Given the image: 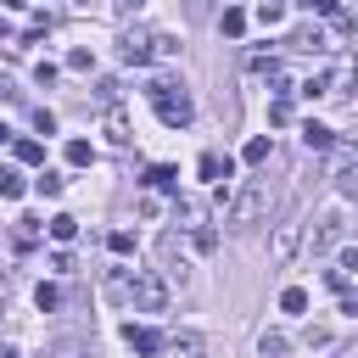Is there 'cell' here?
I'll return each mask as SVG.
<instances>
[{"mask_svg":"<svg viewBox=\"0 0 358 358\" xmlns=\"http://www.w3.org/2000/svg\"><path fill=\"white\" fill-rule=\"evenodd\" d=\"M22 190H28V179H22L17 168H0V196H6V201H17Z\"/></svg>","mask_w":358,"mask_h":358,"instance_id":"2e32d148","label":"cell"},{"mask_svg":"<svg viewBox=\"0 0 358 358\" xmlns=\"http://www.w3.org/2000/svg\"><path fill=\"white\" fill-rule=\"evenodd\" d=\"M67 67H73V73H90V67H95V56L78 45V50H67Z\"/></svg>","mask_w":358,"mask_h":358,"instance_id":"f546056e","label":"cell"},{"mask_svg":"<svg viewBox=\"0 0 358 358\" xmlns=\"http://www.w3.org/2000/svg\"><path fill=\"white\" fill-rule=\"evenodd\" d=\"M6 140H11V129H6V123H0V145H6Z\"/></svg>","mask_w":358,"mask_h":358,"instance_id":"ab89813d","label":"cell"},{"mask_svg":"<svg viewBox=\"0 0 358 358\" xmlns=\"http://www.w3.org/2000/svg\"><path fill=\"white\" fill-rule=\"evenodd\" d=\"M173 218H185V229H201V224H207V207H201V201H179Z\"/></svg>","mask_w":358,"mask_h":358,"instance_id":"4fadbf2b","label":"cell"},{"mask_svg":"<svg viewBox=\"0 0 358 358\" xmlns=\"http://www.w3.org/2000/svg\"><path fill=\"white\" fill-rule=\"evenodd\" d=\"M95 101H101V106H112V101H117V84H112V78H101V84H95Z\"/></svg>","mask_w":358,"mask_h":358,"instance_id":"e575fe53","label":"cell"},{"mask_svg":"<svg viewBox=\"0 0 358 358\" xmlns=\"http://www.w3.org/2000/svg\"><path fill=\"white\" fill-rule=\"evenodd\" d=\"M190 235H196V246H201V252H213V246H218V235H213L207 224H201V229H190Z\"/></svg>","mask_w":358,"mask_h":358,"instance_id":"d590c367","label":"cell"},{"mask_svg":"<svg viewBox=\"0 0 358 358\" xmlns=\"http://www.w3.org/2000/svg\"><path fill=\"white\" fill-rule=\"evenodd\" d=\"M0 45H11V39H6V22H0Z\"/></svg>","mask_w":358,"mask_h":358,"instance_id":"b9f144b4","label":"cell"},{"mask_svg":"<svg viewBox=\"0 0 358 358\" xmlns=\"http://www.w3.org/2000/svg\"><path fill=\"white\" fill-rule=\"evenodd\" d=\"M291 252H296V224H280V229H274V257L285 263Z\"/></svg>","mask_w":358,"mask_h":358,"instance_id":"5bb4252c","label":"cell"},{"mask_svg":"<svg viewBox=\"0 0 358 358\" xmlns=\"http://www.w3.org/2000/svg\"><path fill=\"white\" fill-rule=\"evenodd\" d=\"M106 246H112L117 257H129V252H134V235H129V229H112V235H106Z\"/></svg>","mask_w":358,"mask_h":358,"instance_id":"83f0119b","label":"cell"},{"mask_svg":"<svg viewBox=\"0 0 358 358\" xmlns=\"http://www.w3.org/2000/svg\"><path fill=\"white\" fill-rule=\"evenodd\" d=\"M324 285H330L336 296H347V291H352V274H347V268H330V274H324Z\"/></svg>","mask_w":358,"mask_h":358,"instance_id":"f1b7e54d","label":"cell"},{"mask_svg":"<svg viewBox=\"0 0 358 358\" xmlns=\"http://www.w3.org/2000/svg\"><path fill=\"white\" fill-rule=\"evenodd\" d=\"M302 145H308V151H330V145H336V129H324V123L308 117V123H302Z\"/></svg>","mask_w":358,"mask_h":358,"instance_id":"9c48e42d","label":"cell"},{"mask_svg":"<svg viewBox=\"0 0 358 358\" xmlns=\"http://www.w3.org/2000/svg\"><path fill=\"white\" fill-rule=\"evenodd\" d=\"M112 11H117V17H129V11H140V0H112Z\"/></svg>","mask_w":358,"mask_h":358,"instance_id":"8d00e7d4","label":"cell"},{"mask_svg":"<svg viewBox=\"0 0 358 358\" xmlns=\"http://www.w3.org/2000/svg\"><path fill=\"white\" fill-rule=\"evenodd\" d=\"M296 6H302V11H319V17H336V11H341V0H296Z\"/></svg>","mask_w":358,"mask_h":358,"instance_id":"1f68e13d","label":"cell"},{"mask_svg":"<svg viewBox=\"0 0 358 358\" xmlns=\"http://www.w3.org/2000/svg\"><path fill=\"white\" fill-rule=\"evenodd\" d=\"M280 17H285V0H257V22L263 28H274Z\"/></svg>","mask_w":358,"mask_h":358,"instance_id":"cb8c5ba5","label":"cell"},{"mask_svg":"<svg viewBox=\"0 0 358 358\" xmlns=\"http://www.w3.org/2000/svg\"><path fill=\"white\" fill-rule=\"evenodd\" d=\"M62 185H67L62 173H39V179H34V190H39V196H62Z\"/></svg>","mask_w":358,"mask_h":358,"instance_id":"484cf974","label":"cell"},{"mask_svg":"<svg viewBox=\"0 0 358 358\" xmlns=\"http://www.w3.org/2000/svg\"><path fill=\"white\" fill-rule=\"evenodd\" d=\"M241 157H246V162H252V168H263V162H268V140H263V134H252V140H246V151H241Z\"/></svg>","mask_w":358,"mask_h":358,"instance_id":"7402d4cb","label":"cell"},{"mask_svg":"<svg viewBox=\"0 0 358 358\" xmlns=\"http://www.w3.org/2000/svg\"><path fill=\"white\" fill-rule=\"evenodd\" d=\"M45 358H90V347H84V341H56Z\"/></svg>","mask_w":358,"mask_h":358,"instance_id":"d4e9b609","label":"cell"},{"mask_svg":"<svg viewBox=\"0 0 358 358\" xmlns=\"http://www.w3.org/2000/svg\"><path fill=\"white\" fill-rule=\"evenodd\" d=\"M218 28H224L229 39H241V34H246V11H235V6H229V11L218 17Z\"/></svg>","mask_w":358,"mask_h":358,"instance_id":"ffe728a7","label":"cell"},{"mask_svg":"<svg viewBox=\"0 0 358 358\" xmlns=\"http://www.w3.org/2000/svg\"><path fill=\"white\" fill-rule=\"evenodd\" d=\"M145 101L157 106V117L168 123V129H185L196 112H190V95H185V84H173V78H151L145 84Z\"/></svg>","mask_w":358,"mask_h":358,"instance_id":"7a4b0ae2","label":"cell"},{"mask_svg":"<svg viewBox=\"0 0 358 358\" xmlns=\"http://www.w3.org/2000/svg\"><path fill=\"white\" fill-rule=\"evenodd\" d=\"M257 352H263V358H291V341H285L280 330H268V336L257 341Z\"/></svg>","mask_w":358,"mask_h":358,"instance_id":"e0dca14e","label":"cell"},{"mask_svg":"<svg viewBox=\"0 0 358 358\" xmlns=\"http://www.w3.org/2000/svg\"><path fill=\"white\" fill-rule=\"evenodd\" d=\"M280 308H285V313H308V291H302V285H285V291H280Z\"/></svg>","mask_w":358,"mask_h":358,"instance_id":"d6986e66","label":"cell"},{"mask_svg":"<svg viewBox=\"0 0 358 358\" xmlns=\"http://www.w3.org/2000/svg\"><path fill=\"white\" fill-rule=\"evenodd\" d=\"M162 352H168V358H207V336H201V330H179V336L162 341Z\"/></svg>","mask_w":358,"mask_h":358,"instance_id":"52a82bcc","label":"cell"},{"mask_svg":"<svg viewBox=\"0 0 358 358\" xmlns=\"http://www.w3.org/2000/svg\"><path fill=\"white\" fill-rule=\"evenodd\" d=\"M50 235H56V241H73V235H78V218H73V213H56V218H50Z\"/></svg>","mask_w":358,"mask_h":358,"instance_id":"603a6c76","label":"cell"},{"mask_svg":"<svg viewBox=\"0 0 358 358\" xmlns=\"http://www.w3.org/2000/svg\"><path fill=\"white\" fill-rule=\"evenodd\" d=\"M302 95H308V101H319V95H330V78H324V73H319V78H308V84H302Z\"/></svg>","mask_w":358,"mask_h":358,"instance_id":"d6a6232c","label":"cell"},{"mask_svg":"<svg viewBox=\"0 0 358 358\" xmlns=\"http://www.w3.org/2000/svg\"><path fill=\"white\" fill-rule=\"evenodd\" d=\"M140 185H145V190H173V185H179V173H173L168 162H157V168H145V179H140Z\"/></svg>","mask_w":358,"mask_h":358,"instance_id":"30bf717a","label":"cell"},{"mask_svg":"<svg viewBox=\"0 0 358 358\" xmlns=\"http://www.w3.org/2000/svg\"><path fill=\"white\" fill-rule=\"evenodd\" d=\"M0 358H22V352H17V347H6V352H0Z\"/></svg>","mask_w":358,"mask_h":358,"instance_id":"f35d334b","label":"cell"},{"mask_svg":"<svg viewBox=\"0 0 358 358\" xmlns=\"http://www.w3.org/2000/svg\"><path fill=\"white\" fill-rule=\"evenodd\" d=\"M106 134H112L117 145H129V140H134V134H129V117H123L117 106H106Z\"/></svg>","mask_w":358,"mask_h":358,"instance_id":"7c38bea8","label":"cell"},{"mask_svg":"<svg viewBox=\"0 0 358 358\" xmlns=\"http://www.w3.org/2000/svg\"><path fill=\"white\" fill-rule=\"evenodd\" d=\"M129 280H134L129 268H112V274H106V296H112V302H129Z\"/></svg>","mask_w":358,"mask_h":358,"instance_id":"9a60e30c","label":"cell"},{"mask_svg":"<svg viewBox=\"0 0 358 358\" xmlns=\"http://www.w3.org/2000/svg\"><path fill=\"white\" fill-rule=\"evenodd\" d=\"M129 302H134L140 313H162V308H168V280H162L157 268H140V274L129 280Z\"/></svg>","mask_w":358,"mask_h":358,"instance_id":"277c9868","label":"cell"},{"mask_svg":"<svg viewBox=\"0 0 358 358\" xmlns=\"http://www.w3.org/2000/svg\"><path fill=\"white\" fill-rule=\"evenodd\" d=\"M268 123H291V101H285V95H274V106H268Z\"/></svg>","mask_w":358,"mask_h":358,"instance_id":"836d02e7","label":"cell"},{"mask_svg":"<svg viewBox=\"0 0 358 358\" xmlns=\"http://www.w3.org/2000/svg\"><path fill=\"white\" fill-rule=\"evenodd\" d=\"M123 341H129V347H134L140 358H157L168 336H162V330H151V324H123Z\"/></svg>","mask_w":358,"mask_h":358,"instance_id":"8992f818","label":"cell"},{"mask_svg":"<svg viewBox=\"0 0 358 358\" xmlns=\"http://www.w3.org/2000/svg\"><path fill=\"white\" fill-rule=\"evenodd\" d=\"M39 241V218H17V246H34Z\"/></svg>","mask_w":358,"mask_h":358,"instance_id":"4316f807","label":"cell"},{"mask_svg":"<svg viewBox=\"0 0 358 358\" xmlns=\"http://www.w3.org/2000/svg\"><path fill=\"white\" fill-rule=\"evenodd\" d=\"M341 241H347V201H336V207H324V213H319V224H313V241H308V246H313V257H324V252H336Z\"/></svg>","mask_w":358,"mask_h":358,"instance_id":"3957f363","label":"cell"},{"mask_svg":"<svg viewBox=\"0 0 358 358\" xmlns=\"http://www.w3.org/2000/svg\"><path fill=\"white\" fill-rule=\"evenodd\" d=\"M229 173H235V157H229V151H224V157H218V151L201 157V179H207V185H224Z\"/></svg>","mask_w":358,"mask_h":358,"instance_id":"ba28073f","label":"cell"},{"mask_svg":"<svg viewBox=\"0 0 358 358\" xmlns=\"http://www.w3.org/2000/svg\"><path fill=\"white\" fill-rule=\"evenodd\" d=\"M268 213H274V185H268V173H257V179H246V185L235 190V201H229V229H257Z\"/></svg>","mask_w":358,"mask_h":358,"instance_id":"6da1fadb","label":"cell"},{"mask_svg":"<svg viewBox=\"0 0 358 358\" xmlns=\"http://www.w3.org/2000/svg\"><path fill=\"white\" fill-rule=\"evenodd\" d=\"M0 6H11V11H22V6H28V0H0Z\"/></svg>","mask_w":358,"mask_h":358,"instance_id":"74e56055","label":"cell"},{"mask_svg":"<svg viewBox=\"0 0 358 358\" xmlns=\"http://www.w3.org/2000/svg\"><path fill=\"white\" fill-rule=\"evenodd\" d=\"M17 162L39 168V162H45V145H39V140H17Z\"/></svg>","mask_w":358,"mask_h":358,"instance_id":"44dd1931","label":"cell"},{"mask_svg":"<svg viewBox=\"0 0 358 358\" xmlns=\"http://www.w3.org/2000/svg\"><path fill=\"white\" fill-rule=\"evenodd\" d=\"M67 162H73V168H90V162H95V145H90V140H67Z\"/></svg>","mask_w":358,"mask_h":358,"instance_id":"ac0fdd59","label":"cell"},{"mask_svg":"<svg viewBox=\"0 0 358 358\" xmlns=\"http://www.w3.org/2000/svg\"><path fill=\"white\" fill-rule=\"evenodd\" d=\"M34 302L50 313V308H62V291H56V285H39V291H34Z\"/></svg>","mask_w":358,"mask_h":358,"instance_id":"4dcf8cb0","label":"cell"},{"mask_svg":"<svg viewBox=\"0 0 358 358\" xmlns=\"http://www.w3.org/2000/svg\"><path fill=\"white\" fill-rule=\"evenodd\" d=\"M6 95H11V84H6V78H0V101H6Z\"/></svg>","mask_w":358,"mask_h":358,"instance_id":"60d3db41","label":"cell"},{"mask_svg":"<svg viewBox=\"0 0 358 358\" xmlns=\"http://www.w3.org/2000/svg\"><path fill=\"white\" fill-rule=\"evenodd\" d=\"M117 56H123L129 67H145V62H151V34H145V28H123Z\"/></svg>","mask_w":358,"mask_h":358,"instance_id":"5b68a950","label":"cell"},{"mask_svg":"<svg viewBox=\"0 0 358 358\" xmlns=\"http://www.w3.org/2000/svg\"><path fill=\"white\" fill-rule=\"evenodd\" d=\"M291 50H313V56H319V50H324V34H319V28H296V34H291Z\"/></svg>","mask_w":358,"mask_h":358,"instance_id":"8fae6325","label":"cell"}]
</instances>
